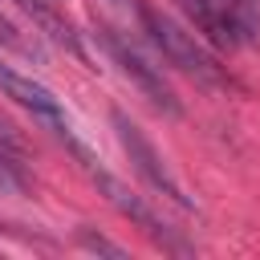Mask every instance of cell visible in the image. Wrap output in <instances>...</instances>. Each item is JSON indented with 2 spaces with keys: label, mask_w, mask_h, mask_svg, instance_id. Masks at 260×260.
Segmentation results:
<instances>
[{
  "label": "cell",
  "mask_w": 260,
  "mask_h": 260,
  "mask_svg": "<svg viewBox=\"0 0 260 260\" xmlns=\"http://www.w3.org/2000/svg\"><path fill=\"white\" fill-rule=\"evenodd\" d=\"M138 12H142V24H146L154 49H158L175 69H183L187 77H195V81H203V85H223V69H219V61L207 53L203 37L187 32L183 24H175L171 16H162L158 8L138 4Z\"/></svg>",
  "instance_id": "1"
},
{
  "label": "cell",
  "mask_w": 260,
  "mask_h": 260,
  "mask_svg": "<svg viewBox=\"0 0 260 260\" xmlns=\"http://www.w3.org/2000/svg\"><path fill=\"white\" fill-rule=\"evenodd\" d=\"M57 134H65V138H69V126H65V130H57ZM69 146H73V154H77L81 171L93 179V187L110 199V207H118L130 223H138V228H142L154 244H162L167 252H187V244H183V240H179V236H175V232H171V228H167V223H162V219H158V215L142 203V195H134V191L118 179V175H110V171H106V167H102V162H98V158H93V154H89L77 138H69Z\"/></svg>",
  "instance_id": "2"
},
{
  "label": "cell",
  "mask_w": 260,
  "mask_h": 260,
  "mask_svg": "<svg viewBox=\"0 0 260 260\" xmlns=\"http://www.w3.org/2000/svg\"><path fill=\"white\" fill-rule=\"evenodd\" d=\"M110 122H114V134H118V142H122V150H126V158H130V167L146 179V187L150 191H158L162 199H171L175 207H183V211H195V203L187 199V191H183V183L175 179V171L167 167V158L154 150V142L138 130V122H130L122 110H114L110 114Z\"/></svg>",
  "instance_id": "3"
},
{
  "label": "cell",
  "mask_w": 260,
  "mask_h": 260,
  "mask_svg": "<svg viewBox=\"0 0 260 260\" xmlns=\"http://www.w3.org/2000/svg\"><path fill=\"white\" fill-rule=\"evenodd\" d=\"M98 41H102V49L110 53V61L122 69V77H126V81H134V85H138V93H142L154 110H162L167 118H179V114H183V106H179L175 89L167 85V77H162V73H158V69H154V65H150V61H146V57L126 41V37H118L114 28H106V24H102V28H98Z\"/></svg>",
  "instance_id": "4"
},
{
  "label": "cell",
  "mask_w": 260,
  "mask_h": 260,
  "mask_svg": "<svg viewBox=\"0 0 260 260\" xmlns=\"http://www.w3.org/2000/svg\"><path fill=\"white\" fill-rule=\"evenodd\" d=\"M179 4H183L187 20L199 28V37L211 41L215 49H232L256 32V20L244 16L232 0H179Z\"/></svg>",
  "instance_id": "5"
},
{
  "label": "cell",
  "mask_w": 260,
  "mask_h": 260,
  "mask_svg": "<svg viewBox=\"0 0 260 260\" xmlns=\"http://www.w3.org/2000/svg\"><path fill=\"white\" fill-rule=\"evenodd\" d=\"M0 93L4 98H12V102H20L24 110H32L37 118H45L53 130H65L69 122H65V110H61V102L41 85V81H32V77H24V73H16L12 65H4L0 61Z\"/></svg>",
  "instance_id": "6"
},
{
  "label": "cell",
  "mask_w": 260,
  "mask_h": 260,
  "mask_svg": "<svg viewBox=\"0 0 260 260\" xmlns=\"http://www.w3.org/2000/svg\"><path fill=\"white\" fill-rule=\"evenodd\" d=\"M12 4H16L24 16H32V24H37L45 37H53V41H57V45H65L73 57H81V61H85V45H81V37L73 32V24H69V20H65L49 0H12Z\"/></svg>",
  "instance_id": "7"
},
{
  "label": "cell",
  "mask_w": 260,
  "mask_h": 260,
  "mask_svg": "<svg viewBox=\"0 0 260 260\" xmlns=\"http://www.w3.org/2000/svg\"><path fill=\"white\" fill-rule=\"evenodd\" d=\"M0 45L4 49H12L16 57H24V61H37V65H45V45L32 37V32H24L4 8H0Z\"/></svg>",
  "instance_id": "8"
},
{
  "label": "cell",
  "mask_w": 260,
  "mask_h": 260,
  "mask_svg": "<svg viewBox=\"0 0 260 260\" xmlns=\"http://www.w3.org/2000/svg\"><path fill=\"white\" fill-rule=\"evenodd\" d=\"M0 191H8V195L24 191V175H20L16 158H12V146H4V142H0Z\"/></svg>",
  "instance_id": "9"
},
{
  "label": "cell",
  "mask_w": 260,
  "mask_h": 260,
  "mask_svg": "<svg viewBox=\"0 0 260 260\" xmlns=\"http://www.w3.org/2000/svg\"><path fill=\"white\" fill-rule=\"evenodd\" d=\"M77 240H81V244H85L89 252H106V256H126V248H122V244H110L106 236H93L89 228H81V232H77Z\"/></svg>",
  "instance_id": "10"
},
{
  "label": "cell",
  "mask_w": 260,
  "mask_h": 260,
  "mask_svg": "<svg viewBox=\"0 0 260 260\" xmlns=\"http://www.w3.org/2000/svg\"><path fill=\"white\" fill-rule=\"evenodd\" d=\"M232 4H236V8L244 12V16H252V0H232ZM252 20H256V16H252Z\"/></svg>",
  "instance_id": "11"
}]
</instances>
